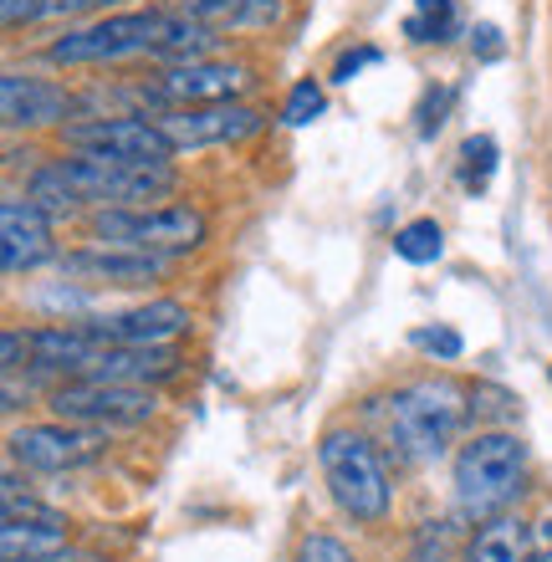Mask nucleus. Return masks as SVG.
<instances>
[{
  "instance_id": "f03ea898",
  "label": "nucleus",
  "mask_w": 552,
  "mask_h": 562,
  "mask_svg": "<svg viewBox=\"0 0 552 562\" xmlns=\"http://www.w3.org/2000/svg\"><path fill=\"white\" fill-rule=\"evenodd\" d=\"M388 440L404 460H440L465 419V394L450 379H415L388 394Z\"/></svg>"
},
{
  "instance_id": "20e7f679",
  "label": "nucleus",
  "mask_w": 552,
  "mask_h": 562,
  "mask_svg": "<svg viewBox=\"0 0 552 562\" xmlns=\"http://www.w3.org/2000/svg\"><path fill=\"white\" fill-rule=\"evenodd\" d=\"M317 460H323L328 496L338 502L343 517H353V521H384L388 517L384 456H379L363 435H353V429H328L323 445H317Z\"/></svg>"
},
{
  "instance_id": "2f4dec72",
  "label": "nucleus",
  "mask_w": 552,
  "mask_h": 562,
  "mask_svg": "<svg viewBox=\"0 0 552 562\" xmlns=\"http://www.w3.org/2000/svg\"><path fill=\"white\" fill-rule=\"evenodd\" d=\"M404 562H446V558H440V537H435V532H419V542L409 548V558H404Z\"/></svg>"
},
{
  "instance_id": "393cba45",
  "label": "nucleus",
  "mask_w": 552,
  "mask_h": 562,
  "mask_svg": "<svg viewBox=\"0 0 552 562\" xmlns=\"http://www.w3.org/2000/svg\"><path fill=\"white\" fill-rule=\"evenodd\" d=\"M297 562H359V558H353V548H348V542H338V537L307 532L297 542Z\"/></svg>"
},
{
  "instance_id": "f3484780",
  "label": "nucleus",
  "mask_w": 552,
  "mask_h": 562,
  "mask_svg": "<svg viewBox=\"0 0 552 562\" xmlns=\"http://www.w3.org/2000/svg\"><path fill=\"white\" fill-rule=\"evenodd\" d=\"M67 552V521H0L5 562H57Z\"/></svg>"
},
{
  "instance_id": "72a5a7b5",
  "label": "nucleus",
  "mask_w": 552,
  "mask_h": 562,
  "mask_svg": "<svg viewBox=\"0 0 552 562\" xmlns=\"http://www.w3.org/2000/svg\"><path fill=\"white\" fill-rule=\"evenodd\" d=\"M538 532H542V537H548V542H552V517H548V521H542V527H538Z\"/></svg>"
},
{
  "instance_id": "b1692460",
  "label": "nucleus",
  "mask_w": 552,
  "mask_h": 562,
  "mask_svg": "<svg viewBox=\"0 0 552 562\" xmlns=\"http://www.w3.org/2000/svg\"><path fill=\"white\" fill-rule=\"evenodd\" d=\"M409 342H415L419 353L440 358V363H455V358L465 353V338L455 333V327H446V323H435V327H415V333H409Z\"/></svg>"
},
{
  "instance_id": "6ab92c4d",
  "label": "nucleus",
  "mask_w": 552,
  "mask_h": 562,
  "mask_svg": "<svg viewBox=\"0 0 552 562\" xmlns=\"http://www.w3.org/2000/svg\"><path fill=\"white\" fill-rule=\"evenodd\" d=\"M26 200L36 210H46L52 221H61V215H72V210L82 205V200H77V190H72V179L61 175V164H46V169H36V175H31Z\"/></svg>"
},
{
  "instance_id": "c85d7f7f",
  "label": "nucleus",
  "mask_w": 552,
  "mask_h": 562,
  "mask_svg": "<svg viewBox=\"0 0 552 562\" xmlns=\"http://www.w3.org/2000/svg\"><path fill=\"white\" fill-rule=\"evenodd\" d=\"M373 61H379V52H373V46L343 52V57H338V67H333V82H353V77H359L363 67H373Z\"/></svg>"
},
{
  "instance_id": "a211bd4d",
  "label": "nucleus",
  "mask_w": 552,
  "mask_h": 562,
  "mask_svg": "<svg viewBox=\"0 0 552 562\" xmlns=\"http://www.w3.org/2000/svg\"><path fill=\"white\" fill-rule=\"evenodd\" d=\"M465 562H532V527L517 517H492L471 537Z\"/></svg>"
},
{
  "instance_id": "9d476101",
  "label": "nucleus",
  "mask_w": 552,
  "mask_h": 562,
  "mask_svg": "<svg viewBox=\"0 0 552 562\" xmlns=\"http://www.w3.org/2000/svg\"><path fill=\"white\" fill-rule=\"evenodd\" d=\"M154 123L169 134L174 154H184V148L256 138L267 128V113H261V108H246V103H210V108H169V113H154Z\"/></svg>"
},
{
  "instance_id": "dca6fc26",
  "label": "nucleus",
  "mask_w": 552,
  "mask_h": 562,
  "mask_svg": "<svg viewBox=\"0 0 552 562\" xmlns=\"http://www.w3.org/2000/svg\"><path fill=\"white\" fill-rule=\"evenodd\" d=\"M67 277H82L92 286H149L165 277V256L123 251V246H103V251H72L61 256Z\"/></svg>"
},
{
  "instance_id": "cd10ccee",
  "label": "nucleus",
  "mask_w": 552,
  "mask_h": 562,
  "mask_svg": "<svg viewBox=\"0 0 552 562\" xmlns=\"http://www.w3.org/2000/svg\"><path fill=\"white\" fill-rule=\"evenodd\" d=\"M31 358V333H15V327H5V338H0V363H5V373H21Z\"/></svg>"
},
{
  "instance_id": "39448f33",
  "label": "nucleus",
  "mask_w": 552,
  "mask_h": 562,
  "mask_svg": "<svg viewBox=\"0 0 552 562\" xmlns=\"http://www.w3.org/2000/svg\"><path fill=\"white\" fill-rule=\"evenodd\" d=\"M174 15L180 11H123V15H103L82 31H67L46 46V61L52 67H98V61H123L149 52L159 57V46L169 42L174 31Z\"/></svg>"
},
{
  "instance_id": "a878e982",
  "label": "nucleus",
  "mask_w": 552,
  "mask_h": 562,
  "mask_svg": "<svg viewBox=\"0 0 552 562\" xmlns=\"http://www.w3.org/2000/svg\"><path fill=\"white\" fill-rule=\"evenodd\" d=\"M169 5L180 15H194V21H230L246 0H169Z\"/></svg>"
},
{
  "instance_id": "f704fd0d",
  "label": "nucleus",
  "mask_w": 552,
  "mask_h": 562,
  "mask_svg": "<svg viewBox=\"0 0 552 562\" xmlns=\"http://www.w3.org/2000/svg\"><path fill=\"white\" fill-rule=\"evenodd\" d=\"M532 562H552V548H548V552H538V558H532Z\"/></svg>"
},
{
  "instance_id": "412c9836",
  "label": "nucleus",
  "mask_w": 552,
  "mask_h": 562,
  "mask_svg": "<svg viewBox=\"0 0 552 562\" xmlns=\"http://www.w3.org/2000/svg\"><path fill=\"white\" fill-rule=\"evenodd\" d=\"M409 42H450L455 36V0H415V15L404 21Z\"/></svg>"
},
{
  "instance_id": "ddd939ff",
  "label": "nucleus",
  "mask_w": 552,
  "mask_h": 562,
  "mask_svg": "<svg viewBox=\"0 0 552 562\" xmlns=\"http://www.w3.org/2000/svg\"><path fill=\"white\" fill-rule=\"evenodd\" d=\"M57 246H52V215L36 210L21 194V200H5L0 205V267L21 277V271H36L42 261H52Z\"/></svg>"
},
{
  "instance_id": "5701e85b",
  "label": "nucleus",
  "mask_w": 552,
  "mask_h": 562,
  "mask_svg": "<svg viewBox=\"0 0 552 562\" xmlns=\"http://www.w3.org/2000/svg\"><path fill=\"white\" fill-rule=\"evenodd\" d=\"M323 108H328L323 88H317L313 77H302L297 88L286 92V103H282V123H286V128H307V123H313L317 113H323Z\"/></svg>"
},
{
  "instance_id": "6e6552de",
  "label": "nucleus",
  "mask_w": 552,
  "mask_h": 562,
  "mask_svg": "<svg viewBox=\"0 0 552 562\" xmlns=\"http://www.w3.org/2000/svg\"><path fill=\"white\" fill-rule=\"evenodd\" d=\"M251 88V72L236 61H184V67H165L154 77L144 98L159 113L169 108H210V103H240V92Z\"/></svg>"
},
{
  "instance_id": "9b49d317",
  "label": "nucleus",
  "mask_w": 552,
  "mask_h": 562,
  "mask_svg": "<svg viewBox=\"0 0 552 562\" xmlns=\"http://www.w3.org/2000/svg\"><path fill=\"white\" fill-rule=\"evenodd\" d=\"M5 445H11L15 465L42 471V475H61V471H72V465H82V460H92L103 450V429L67 425V419H57V425H21V429H11Z\"/></svg>"
},
{
  "instance_id": "473e14b6",
  "label": "nucleus",
  "mask_w": 552,
  "mask_h": 562,
  "mask_svg": "<svg viewBox=\"0 0 552 562\" xmlns=\"http://www.w3.org/2000/svg\"><path fill=\"white\" fill-rule=\"evenodd\" d=\"M108 0H46V11L52 15H82V11H98Z\"/></svg>"
},
{
  "instance_id": "2eb2a0df",
  "label": "nucleus",
  "mask_w": 552,
  "mask_h": 562,
  "mask_svg": "<svg viewBox=\"0 0 552 562\" xmlns=\"http://www.w3.org/2000/svg\"><path fill=\"white\" fill-rule=\"evenodd\" d=\"M67 113H72V98L57 82L21 72L0 77V119H5V128H46V123H67Z\"/></svg>"
},
{
  "instance_id": "aec40b11",
  "label": "nucleus",
  "mask_w": 552,
  "mask_h": 562,
  "mask_svg": "<svg viewBox=\"0 0 552 562\" xmlns=\"http://www.w3.org/2000/svg\"><path fill=\"white\" fill-rule=\"evenodd\" d=\"M440 251H446V231L435 221H409L394 231V256L409 267H430V261H440Z\"/></svg>"
},
{
  "instance_id": "bb28decb",
  "label": "nucleus",
  "mask_w": 552,
  "mask_h": 562,
  "mask_svg": "<svg viewBox=\"0 0 552 562\" xmlns=\"http://www.w3.org/2000/svg\"><path fill=\"white\" fill-rule=\"evenodd\" d=\"M42 15H52L46 11V0H0V21H5L11 31L31 26V21H42Z\"/></svg>"
},
{
  "instance_id": "4468645a",
  "label": "nucleus",
  "mask_w": 552,
  "mask_h": 562,
  "mask_svg": "<svg viewBox=\"0 0 552 562\" xmlns=\"http://www.w3.org/2000/svg\"><path fill=\"white\" fill-rule=\"evenodd\" d=\"M82 327L103 342H174L190 333V307L174 302V296H154L144 307L113 312V317H92V323H82Z\"/></svg>"
},
{
  "instance_id": "f257e3e1",
  "label": "nucleus",
  "mask_w": 552,
  "mask_h": 562,
  "mask_svg": "<svg viewBox=\"0 0 552 562\" xmlns=\"http://www.w3.org/2000/svg\"><path fill=\"white\" fill-rule=\"evenodd\" d=\"M527 486V445L511 429H481L455 456V502L465 517H507Z\"/></svg>"
},
{
  "instance_id": "0eeeda50",
  "label": "nucleus",
  "mask_w": 552,
  "mask_h": 562,
  "mask_svg": "<svg viewBox=\"0 0 552 562\" xmlns=\"http://www.w3.org/2000/svg\"><path fill=\"white\" fill-rule=\"evenodd\" d=\"M154 389L134 384H103V379H67L52 394V415L67 425H92V429H119V425H144L154 419Z\"/></svg>"
},
{
  "instance_id": "423d86ee",
  "label": "nucleus",
  "mask_w": 552,
  "mask_h": 562,
  "mask_svg": "<svg viewBox=\"0 0 552 562\" xmlns=\"http://www.w3.org/2000/svg\"><path fill=\"white\" fill-rule=\"evenodd\" d=\"M61 175L72 179V190L82 205H149L174 190V169L169 164H128V159H103V154H72L57 159Z\"/></svg>"
},
{
  "instance_id": "f8f14e48",
  "label": "nucleus",
  "mask_w": 552,
  "mask_h": 562,
  "mask_svg": "<svg viewBox=\"0 0 552 562\" xmlns=\"http://www.w3.org/2000/svg\"><path fill=\"white\" fill-rule=\"evenodd\" d=\"M180 348L174 342H103L98 358L88 363L82 379H103V384H134V389H154L180 373Z\"/></svg>"
},
{
  "instance_id": "7c9ffc66",
  "label": "nucleus",
  "mask_w": 552,
  "mask_h": 562,
  "mask_svg": "<svg viewBox=\"0 0 552 562\" xmlns=\"http://www.w3.org/2000/svg\"><path fill=\"white\" fill-rule=\"evenodd\" d=\"M471 46H476L486 61H496V57H502V31H496L492 21H481V26L471 31Z\"/></svg>"
},
{
  "instance_id": "c756f323",
  "label": "nucleus",
  "mask_w": 552,
  "mask_h": 562,
  "mask_svg": "<svg viewBox=\"0 0 552 562\" xmlns=\"http://www.w3.org/2000/svg\"><path fill=\"white\" fill-rule=\"evenodd\" d=\"M446 108H450V88H440V92H430L425 98V119H419V134L430 138L440 123H446Z\"/></svg>"
},
{
  "instance_id": "7ed1b4c3",
  "label": "nucleus",
  "mask_w": 552,
  "mask_h": 562,
  "mask_svg": "<svg viewBox=\"0 0 552 562\" xmlns=\"http://www.w3.org/2000/svg\"><path fill=\"white\" fill-rule=\"evenodd\" d=\"M92 236L103 246H123V251L144 256H184L194 246H205L210 221L194 205H113L92 215Z\"/></svg>"
},
{
  "instance_id": "4be33fe9",
  "label": "nucleus",
  "mask_w": 552,
  "mask_h": 562,
  "mask_svg": "<svg viewBox=\"0 0 552 562\" xmlns=\"http://www.w3.org/2000/svg\"><path fill=\"white\" fill-rule=\"evenodd\" d=\"M496 175V138L492 134H471L461 144V179L465 190H486Z\"/></svg>"
},
{
  "instance_id": "1a4fd4ad",
  "label": "nucleus",
  "mask_w": 552,
  "mask_h": 562,
  "mask_svg": "<svg viewBox=\"0 0 552 562\" xmlns=\"http://www.w3.org/2000/svg\"><path fill=\"white\" fill-rule=\"evenodd\" d=\"M72 154H103V159H128V164H169L174 144L154 119H88L61 128Z\"/></svg>"
}]
</instances>
